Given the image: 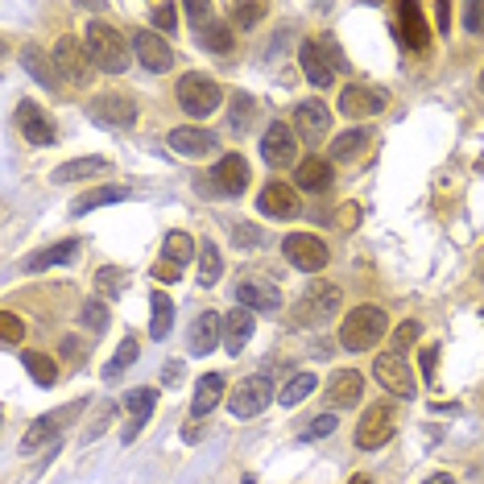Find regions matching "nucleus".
Segmentation results:
<instances>
[{"label":"nucleus","mask_w":484,"mask_h":484,"mask_svg":"<svg viewBox=\"0 0 484 484\" xmlns=\"http://www.w3.org/2000/svg\"><path fill=\"white\" fill-rule=\"evenodd\" d=\"M17 129H21V137L29 141V146H54V141H59L54 121L37 108L34 99H21V104H17Z\"/></svg>","instance_id":"4468645a"},{"label":"nucleus","mask_w":484,"mask_h":484,"mask_svg":"<svg viewBox=\"0 0 484 484\" xmlns=\"http://www.w3.org/2000/svg\"><path fill=\"white\" fill-rule=\"evenodd\" d=\"M261 158L269 166H294L298 162V137H294L290 124H269L266 137H261Z\"/></svg>","instance_id":"ddd939ff"},{"label":"nucleus","mask_w":484,"mask_h":484,"mask_svg":"<svg viewBox=\"0 0 484 484\" xmlns=\"http://www.w3.org/2000/svg\"><path fill=\"white\" fill-rule=\"evenodd\" d=\"M253 116H257L253 96L236 91V96L228 99V129H232V133H249V129H253Z\"/></svg>","instance_id":"f704fd0d"},{"label":"nucleus","mask_w":484,"mask_h":484,"mask_svg":"<svg viewBox=\"0 0 484 484\" xmlns=\"http://www.w3.org/2000/svg\"><path fill=\"white\" fill-rule=\"evenodd\" d=\"M253 339V311H232L228 319H224V348H228V356H236V352L244 348Z\"/></svg>","instance_id":"cd10ccee"},{"label":"nucleus","mask_w":484,"mask_h":484,"mask_svg":"<svg viewBox=\"0 0 484 484\" xmlns=\"http://www.w3.org/2000/svg\"><path fill=\"white\" fill-rule=\"evenodd\" d=\"M162 249H166V261H174V266L194 261V236H186V232H170Z\"/></svg>","instance_id":"a19ab883"},{"label":"nucleus","mask_w":484,"mask_h":484,"mask_svg":"<svg viewBox=\"0 0 484 484\" xmlns=\"http://www.w3.org/2000/svg\"><path fill=\"white\" fill-rule=\"evenodd\" d=\"M174 96H179V108L191 116V121H203L211 112L224 104V91H219L216 79H207V75H182L179 87H174Z\"/></svg>","instance_id":"7ed1b4c3"},{"label":"nucleus","mask_w":484,"mask_h":484,"mask_svg":"<svg viewBox=\"0 0 484 484\" xmlns=\"http://www.w3.org/2000/svg\"><path fill=\"white\" fill-rule=\"evenodd\" d=\"M21 336H25V319L12 315V311H0V339L4 344H21Z\"/></svg>","instance_id":"a18cd8bd"},{"label":"nucleus","mask_w":484,"mask_h":484,"mask_svg":"<svg viewBox=\"0 0 484 484\" xmlns=\"http://www.w3.org/2000/svg\"><path fill=\"white\" fill-rule=\"evenodd\" d=\"M236 241H241V244H257V232L249 228V224H236Z\"/></svg>","instance_id":"bf43d9fd"},{"label":"nucleus","mask_w":484,"mask_h":484,"mask_svg":"<svg viewBox=\"0 0 484 484\" xmlns=\"http://www.w3.org/2000/svg\"><path fill=\"white\" fill-rule=\"evenodd\" d=\"M149 17H154V25H158L162 34H174V29H179V9H174V4H154Z\"/></svg>","instance_id":"8fccbe9b"},{"label":"nucleus","mask_w":484,"mask_h":484,"mask_svg":"<svg viewBox=\"0 0 484 484\" xmlns=\"http://www.w3.org/2000/svg\"><path fill=\"white\" fill-rule=\"evenodd\" d=\"M480 91H484V71H480Z\"/></svg>","instance_id":"0e129e2a"},{"label":"nucleus","mask_w":484,"mask_h":484,"mask_svg":"<svg viewBox=\"0 0 484 484\" xmlns=\"http://www.w3.org/2000/svg\"><path fill=\"white\" fill-rule=\"evenodd\" d=\"M112 162L99 158V154H91V158H75V162H62L50 179L54 182H83V179H99V174H108Z\"/></svg>","instance_id":"bb28decb"},{"label":"nucleus","mask_w":484,"mask_h":484,"mask_svg":"<svg viewBox=\"0 0 484 484\" xmlns=\"http://www.w3.org/2000/svg\"><path fill=\"white\" fill-rule=\"evenodd\" d=\"M91 121H99L104 129H129L137 121V104L124 91H104V96L91 99Z\"/></svg>","instance_id":"9d476101"},{"label":"nucleus","mask_w":484,"mask_h":484,"mask_svg":"<svg viewBox=\"0 0 484 484\" xmlns=\"http://www.w3.org/2000/svg\"><path fill=\"white\" fill-rule=\"evenodd\" d=\"M62 356H83V344H79L75 336H67L62 339Z\"/></svg>","instance_id":"4d7b16f0"},{"label":"nucleus","mask_w":484,"mask_h":484,"mask_svg":"<svg viewBox=\"0 0 484 484\" xmlns=\"http://www.w3.org/2000/svg\"><path fill=\"white\" fill-rule=\"evenodd\" d=\"M244 186H249V162L241 154H228V158H219L211 166V191L216 194L236 199V194H244Z\"/></svg>","instance_id":"2eb2a0df"},{"label":"nucleus","mask_w":484,"mask_h":484,"mask_svg":"<svg viewBox=\"0 0 484 484\" xmlns=\"http://www.w3.org/2000/svg\"><path fill=\"white\" fill-rule=\"evenodd\" d=\"M182 12L191 17V25H194V29H199V34H203L207 25L216 21V9H211L207 0H191V4H186V9H182Z\"/></svg>","instance_id":"de8ad7c7"},{"label":"nucleus","mask_w":484,"mask_h":484,"mask_svg":"<svg viewBox=\"0 0 484 484\" xmlns=\"http://www.w3.org/2000/svg\"><path fill=\"white\" fill-rule=\"evenodd\" d=\"M182 439H186V443H194V439H199V426H194V418H191V426L182 431Z\"/></svg>","instance_id":"680f3d73"},{"label":"nucleus","mask_w":484,"mask_h":484,"mask_svg":"<svg viewBox=\"0 0 484 484\" xmlns=\"http://www.w3.org/2000/svg\"><path fill=\"white\" fill-rule=\"evenodd\" d=\"M348 484H373V480H369V476H352Z\"/></svg>","instance_id":"e2e57ef3"},{"label":"nucleus","mask_w":484,"mask_h":484,"mask_svg":"<svg viewBox=\"0 0 484 484\" xmlns=\"http://www.w3.org/2000/svg\"><path fill=\"white\" fill-rule=\"evenodd\" d=\"M179 377H182V364H179V361H170V364H166V373H162V381H166V385H174Z\"/></svg>","instance_id":"13d9d810"},{"label":"nucleus","mask_w":484,"mask_h":484,"mask_svg":"<svg viewBox=\"0 0 484 484\" xmlns=\"http://www.w3.org/2000/svg\"><path fill=\"white\" fill-rule=\"evenodd\" d=\"M219 274H224V257L211 241L199 244V286H216Z\"/></svg>","instance_id":"58836bf2"},{"label":"nucleus","mask_w":484,"mask_h":484,"mask_svg":"<svg viewBox=\"0 0 484 484\" xmlns=\"http://www.w3.org/2000/svg\"><path fill=\"white\" fill-rule=\"evenodd\" d=\"M373 377L381 381V389H389V393H398L401 401L418 398V389H414V377H410V369H406V361H401L398 352H385V356H377Z\"/></svg>","instance_id":"f8f14e48"},{"label":"nucleus","mask_w":484,"mask_h":484,"mask_svg":"<svg viewBox=\"0 0 484 484\" xmlns=\"http://www.w3.org/2000/svg\"><path fill=\"white\" fill-rule=\"evenodd\" d=\"M129 282H133V274L121 266H104L96 269V294H108V298H116V294L129 290Z\"/></svg>","instance_id":"4c0bfd02"},{"label":"nucleus","mask_w":484,"mask_h":484,"mask_svg":"<svg viewBox=\"0 0 484 484\" xmlns=\"http://www.w3.org/2000/svg\"><path fill=\"white\" fill-rule=\"evenodd\" d=\"M294 124H298L303 141H323L327 129H331V112H327L323 99H303L294 108Z\"/></svg>","instance_id":"aec40b11"},{"label":"nucleus","mask_w":484,"mask_h":484,"mask_svg":"<svg viewBox=\"0 0 484 484\" xmlns=\"http://www.w3.org/2000/svg\"><path fill=\"white\" fill-rule=\"evenodd\" d=\"M129 199V186H116V182H108V186H96V191L79 194L71 203L75 216H87V211H96V207H108V203H124Z\"/></svg>","instance_id":"c756f323"},{"label":"nucleus","mask_w":484,"mask_h":484,"mask_svg":"<svg viewBox=\"0 0 484 484\" xmlns=\"http://www.w3.org/2000/svg\"><path fill=\"white\" fill-rule=\"evenodd\" d=\"M236 298H241L244 311H278L282 306V294L274 282H257V278H244L236 286Z\"/></svg>","instance_id":"5701e85b"},{"label":"nucleus","mask_w":484,"mask_h":484,"mask_svg":"<svg viewBox=\"0 0 484 484\" xmlns=\"http://www.w3.org/2000/svg\"><path fill=\"white\" fill-rule=\"evenodd\" d=\"M398 42L406 50H423L431 42V29H426V12L414 4V0H401L398 4Z\"/></svg>","instance_id":"f3484780"},{"label":"nucleus","mask_w":484,"mask_h":484,"mask_svg":"<svg viewBox=\"0 0 484 484\" xmlns=\"http://www.w3.org/2000/svg\"><path fill=\"white\" fill-rule=\"evenodd\" d=\"M137 352H141V348H137V339H133V336H129V339H121V348H116V356H112V361H108V369H104V377H108V381H116V377H121L124 369H129V364L137 361Z\"/></svg>","instance_id":"79ce46f5"},{"label":"nucleus","mask_w":484,"mask_h":484,"mask_svg":"<svg viewBox=\"0 0 484 484\" xmlns=\"http://www.w3.org/2000/svg\"><path fill=\"white\" fill-rule=\"evenodd\" d=\"M331 431H336V414H315L298 439H303V443H311V439H323V435H331Z\"/></svg>","instance_id":"09e8293b"},{"label":"nucleus","mask_w":484,"mask_h":484,"mask_svg":"<svg viewBox=\"0 0 484 484\" xmlns=\"http://www.w3.org/2000/svg\"><path fill=\"white\" fill-rule=\"evenodd\" d=\"M294 182H298L303 191H327V186H331V162H327V158L298 162V170H294Z\"/></svg>","instance_id":"7c9ffc66"},{"label":"nucleus","mask_w":484,"mask_h":484,"mask_svg":"<svg viewBox=\"0 0 484 484\" xmlns=\"http://www.w3.org/2000/svg\"><path fill=\"white\" fill-rule=\"evenodd\" d=\"M269 401H274V385H269V377H244L241 385L228 389V410L236 418H257V414L266 410Z\"/></svg>","instance_id":"39448f33"},{"label":"nucleus","mask_w":484,"mask_h":484,"mask_svg":"<svg viewBox=\"0 0 484 484\" xmlns=\"http://www.w3.org/2000/svg\"><path fill=\"white\" fill-rule=\"evenodd\" d=\"M389 331V319L381 306H356L344 315V327H339V344L348 352H369L377 339Z\"/></svg>","instance_id":"f03ea898"},{"label":"nucleus","mask_w":484,"mask_h":484,"mask_svg":"<svg viewBox=\"0 0 484 484\" xmlns=\"http://www.w3.org/2000/svg\"><path fill=\"white\" fill-rule=\"evenodd\" d=\"M282 253H286V261H290L294 269H303V274H319V269L331 261V257H327V244L319 241V236H311V232L286 236V241H282Z\"/></svg>","instance_id":"0eeeda50"},{"label":"nucleus","mask_w":484,"mask_h":484,"mask_svg":"<svg viewBox=\"0 0 484 484\" xmlns=\"http://www.w3.org/2000/svg\"><path fill=\"white\" fill-rule=\"evenodd\" d=\"M389 439H393V410H389L385 401H381V406H369L361 426H356V448L377 451V448H385Z\"/></svg>","instance_id":"1a4fd4ad"},{"label":"nucleus","mask_w":484,"mask_h":484,"mask_svg":"<svg viewBox=\"0 0 484 484\" xmlns=\"http://www.w3.org/2000/svg\"><path fill=\"white\" fill-rule=\"evenodd\" d=\"M133 54L146 71H170V67H174V50H170V42H162L154 29L133 34Z\"/></svg>","instance_id":"a211bd4d"},{"label":"nucleus","mask_w":484,"mask_h":484,"mask_svg":"<svg viewBox=\"0 0 484 484\" xmlns=\"http://www.w3.org/2000/svg\"><path fill=\"white\" fill-rule=\"evenodd\" d=\"M108 323H112V315H108V306H104V303L87 298V303L79 306V327H87L91 336H104V331H108Z\"/></svg>","instance_id":"ea45409f"},{"label":"nucleus","mask_w":484,"mask_h":484,"mask_svg":"<svg viewBox=\"0 0 484 484\" xmlns=\"http://www.w3.org/2000/svg\"><path fill=\"white\" fill-rule=\"evenodd\" d=\"M418 369H423V377H426V385H431V381H435V361H439V344H426L423 348V356H418Z\"/></svg>","instance_id":"864d4df0"},{"label":"nucleus","mask_w":484,"mask_h":484,"mask_svg":"<svg viewBox=\"0 0 484 484\" xmlns=\"http://www.w3.org/2000/svg\"><path fill=\"white\" fill-rule=\"evenodd\" d=\"M464 29L468 34H484V0H468L464 4Z\"/></svg>","instance_id":"3c124183"},{"label":"nucleus","mask_w":484,"mask_h":484,"mask_svg":"<svg viewBox=\"0 0 484 484\" xmlns=\"http://www.w3.org/2000/svg\"><path fill=\"white\" fill-rule=\"evenodd\" d=\"M199 42H203L207 50H216V54H228L232 50V29L224 21H211L203 34H199Z\"/></svg>","instance_id":"37998d69"},{"label":"nucleus","mask_w":484,"mask_h":484,"mask_svg":"<svg viewBox=\"0 0 484 484\" xmlns=\"http://www.w3.org/2000/svg\"><path fill=\"white\" fill-rule=\"evenodd\" d=\"M418 336H423V323L418 319H406V323H398V331H393V352H406V348H414L418 344Z\"/></svg>","instance_id":"c03bdc74"},{"label":"nucleus","mask_w":484,"mask_h":484,"mask_svg":"<svg viewBox=\"0 0 484 484\" xmlns=\"http://www.w3.org/2000/svg\"><path fill=\"white\" fill-rule=\"evenodd\" d=\"M21 62H25V71L34 75V79H37V83H42V87H46V91H54V87H59V71L50 67V59H46V54H42V50H37V46H29V50H25V54H21Z\"/></svg>","instance_id":"72a5a7b5"},{"label":"nucleus","mask_w":484,"mask_h":484,"mask_svg":"<svg viewBox=\"0 0 484 484\" xmlns=\"http://www.w3.org/2000/svg\"><path fill=\"white\" fill-rule=\"evenodd\" d=\"M149 274H154V282H162V286H174V282L182 278V266H174V261H166V257H162V261H154V269H149Z\"/></svg>","instance_id":"603ef678"},{"label":"nucleus","mask_w":484,"mask_h":484,"mask_svg":"<svg viewBox=\"0 0 484 484\" xmlns=\"http://www.w3.org/2000/svg\"><path fill=\"white\" fill-rule=\"evenodd\" d=\"M75 253H79V241H59V244H50V249L29 253L21 261V269L25 274H37V269H50V266H59V261H71Z\"/></svg>","instance_id":"c85d7f7f"},{"label":"nucleus","mask_w":484,"mask_h":484,"mask_svg":"<svg viewBox=\"0 0 484 484\" xmlns=\"http://www.w3.org/2000/svg\"><path fill=\"white\" fill-rule=\"evenodd\" d=\"M257 207H261V216L290 219V216H298V194H294L290 182H269V186H261V194H257Z\"/></svg>","instance_id":"6ab92c4d"},{"label":"nucleus","mask_w":484,"mask_h":484,"mask_svg":"<svg viewBox=\"0 0 484 484\" xmlns=\"http://www.w3.org/2000/svg\"><path fill=\"white\" fill-rule=\"evenodd\" d=\"M170 149H179L186 158H199V154H211V149H216V133L194 129V124H182V129H170Z\"/></svg>","instance_id":"b1692460"},{"label":"nucleus","mask_w":484,"mask_h":484,"mask_svg":"<svg viewBox=\"0 0 484 484\" xmlns=\"http://www.w3.org/2000/svg\"><path fill=\"white\" fill-rule=\"evenodd\" d=\"M435 21H439V29H448V25H451V4H448V0H439V4H435Z\"/></svg>","instance_id":"6e6d98bb"},{"label":"nucleus","mask_w":484,"mask_h":484,"mask_svg":"<svg viewBox=\"0 0 484 484\" xmlns=\"http://www.w3.org/2000/svg\"><path fill=\"white\" fill-rule=\"evenodd\" d=\"M319 389V381H315V373H294L286 385H282V393H278V401L282 406H298V401H306L311 393Z\"/></svg>","instance_id":"e433bc0d"},{"label":"nucleus","mask_w":484,"mask_h":484,"mask_svg":"<svg viewBox=\"0 0 484 484\" xmlns=\"http://www.w3.org/2000/svg\"><path fill=\"white\" fill-rule=\"evenodd\" d=\"M224 389H228V381L219 373H203L199 381H194V401H191V418H203V414H211L219 406V398H224Z\"/></svg>","instance_id":"393cba45"},{"label":"nucleus","mask_w":484,"mask_h":484,"mask_svg":"<svg viewBox=\"0 0 484 484\" xmlns=\"http://www.w3.org/2000/svg\"><path fill=\"white\" fill-rule=\"evenodd\" d=\"M356 219H361V207H356V203H348V207H339V216H336V224H339V228H344V232H352V228H356Z\"/></svg>","instance_id":"5fc2aeb1"},{"label":"nucleus","mask_w":484,"mask_h":484,"mask_svg":"<svg viewBox=\"0 0 484 484\" xmlns=\"http://www.w3.org/2000/svg\"><path fill=\"white\" fill-rule=\"evenodd\" d=\"M381 108H385V91H377V87L348 83L344 91H339V112H344V116H352V121L377 116Z\"/></svg>","instance_id":"dca6fc26"},{"label":"nucleus","mask_w":484,"mask_h":484,"mask_svg":"<svg viewBox=\"0 0 484 484\" xmlns=\"http://www.w3.org/2000/svg\"><path fill=\"white\" fill-rule=\"evenodd\" d=\"M54 67H59V75L75 87H87L91 83V75H96V62H91V54H87V42H79V37H59V46H54Z\"/></svg>","instance_id":"20e7f679"},{"label":"nucleus","mask_w":484,"mask_h":484,"mask_svg":"<svg viewBox=\"0 0 484 484\" xmlns=\"http://www.w3.org/2000/svg\"><path fill=\"white\" fill-rule=\"evenodd\" d=\"M154 406H158V389L141 385V389H129V393H124V426H121V439H124V443H133V439L146 431Z\"/></svg>","instance_id":"6e6552de"},{"label":"nucleus","mask_w":484,"mask_h":484,"mask_svg":"<svg viewBox=\"0 0 484 484\" xmlns=\"http://www.w3.org/2000/svg\"><path fill=\"white\" fill-rule=\"evenodd\" d=\"M170 327H174V303H170V294H149V336L154 339H166Z\"/></svg>","instance_id":"2f4dec72"},{"label":"nucleus","mask_w":484,"mask_h":484,"mask_svg":"<svg viewBox=\"0 0 484 484\" xmlns=\"http://www.w3.org/2000/svg\"><path fill=\"white\" fill-rule=\"evenodd\" d=\"M21 364L37 385H54V381H59V364L50 361L46 352H21Z\"/></svg>","instance_id":"c9c22d12"},{"label":"nucleus","mask_w":484,"mask_h":484,"mask_svg":"<svg viewBox=\"0 0 484 484\" xmlns=\"http://www.w3.org/2000/svg\"><path fill=\"white\" fill-rule=\"evenodd\" d=\"M480 278H484V266H480Z\"/></svg>","instance_id":"69168bd1"},{"label":"nucleus","mask_w":484,"mask_h":484,"mask_svg":"<svg viewBox=\"0 0 484 484\" xmlns=\"http://www.w3.org/2000/svg\"><path fill=\"white\" fill-rule=\"evenodd\" d=\"M219 339H224V315H216V311H203V315L194 319L191 352H194V356H207V352L216 348Z\"/></svg>","instance_id":"a878e982"},{"label":"nucleus","mask_w":484,"mask_h":484,"mask_svg":"<svg viewBox=\"0 0 484 484\" xmlns=\"http://www.w3.org/2000/svg\"><path fill=\"white\" fill-rule=\"evenodd\" d=\"M87 54H91V62H96L99 71L108 75H121L124 67H129V42H124V34L116 29V25L108 21H87Z\"/></svg>","instance_id":"f257e3e1"},{"label":"nucleus","mask_w":484,"mask_h":484,"mask_svg":"<svg viewBox=\"0 0 484 484\" xmlns=\"http://www.w3.org/2000/svg\"><path fill=\"white\" fill-rule=\"evenodd\" d=\"M298 62H303V75L311 79V87H331L336 83V62H327V50L319 46V42H303Z\"/></svg>","instance_id":"412c9836"},{"label":"nucleus","mask_w":484,"mask_h":484,"mask_svg":"<svg viewBox=\"0 0 484 484\" xmlns=\"http://www.w3.org/2000/svg\"><path fill=\"white\" fill-rule=\"evenodd\" d=\"M261 17H266V4H236V9H232V25H236V29H253Z\"/></svg>","instance_id":"49530a36"},{"label":"nucleus","mask_w":484,"mask_h":484,"mask_svg":"<svg viewBox=\"0 0 484 484\" xmlns=\"http://www.w3.org/2000/svg\"><path fill=\"white\" fill-rule=\"evenodd\" d=\"M364 393V377L356 373V369H339L331 381H327V401L336 406V410H348V406H356Z\"/></svg>","instance_id":"4be33fe9"},{"label":"nucleus","mask_w":484,"mask_h":484,"mask_svg":"<svg viewBox=\"0 0 484 484\" xmlns=\"http://www.w3.org/2000/svg\"><path fill=\"white\" fill-rule=\"evenodd\" d=\"M364 146H369V137L361 133V129H348V133H339L336 141H331V162H361V154H364Z\"/></svg>","instance_id":"473e14b6"},{"label":"nucleus","mask_w":484,"mask_h":484,"mask_svg":"<svg viewBox=\"0 0 484 484\" xmlns=\"http://www.w3.org/2000/svg\"><path fill=\"white\" fill-rule=\"evenodd\" d=\"M83 406L87 401H71V406H62V410H50V414H42L29 431H25V439H21V451H37V448H46L50 439H59L62 435V426H71L79 414H83Z\"/></svg>","instance_id":"423d86ee"},{"label":"nucleus","mask_w":484,"mask_h":484,"mask_svg":"<svg viewBox=\"0 0 484 484\" xmlns=\"http://www.w3.org/2000/svg\"><path fill=\"white\" fill-rule=\"evenodd\" d=\"M336 306H339V286H331V282H311L303 294V303L294 306V319H298V323H323Z\"/></svg>","instance_id":"9b49d317"},{"label":"nucleus","mask_w":484,"mask_h":484,"mask_svg":"<svg viewBox=\"0 0 484 484\" xmlns=\"http://www.w3.org/2000/svg\"><path fill=\"white\" fill-rule=\"evenodd\" d=\"M423 484H460V480H456V476H448V472H435V476H426Z\"/></svg>","instance_id":"052dcab7"}]
</instances>
